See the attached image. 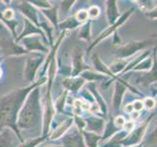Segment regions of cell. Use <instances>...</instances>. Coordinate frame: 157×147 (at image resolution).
<instances>
[{
  "instance_id": "9a60e30c",
  "label": "cell",
  "mask_w": 157,
  "mask_h": 147,
  "mask_svg": "<svg viewBox=\"0 0 157 147\" xmlns=\"http://www.w3.org/2000/svg\"><path fill=\"white\" fill-rule=\"evenodd\" d=\"M13 17V12H12V11H7V12L6 13H5V18H6V19H11V18H12Z\"/></svg>"
},
{
  "instance_id": "ba28073f",
  "label": "cell",
  "mask_w": 157,
  "mask_h": 147,
  "mask_svg": "<svg viewBox=\"0 0 157 147\" xmlns=\"http://www.w3.org/2000/svg\"><path fill=\"white\" fill-rule=\"evenodd\" d=\"M144 106L147 109H152L155 106V101L152 99V98H147L144 101Z\"/></svg>"
},
{
  "instance_id": "7c38bea8",
  "label": "cell",
  "mask_w": 157,
  "mask_h": 147,
  "mask_svg": "<svg viewBox=\"0 0 157 147\" xmlns=\"http://www.w3.org/2000/svg\"><path fill=\"white\" fill-rule=\"evenodd\" d=\"M115 124L117 127L124 126V125H125V120H124V118H122V117H117L115 120Z\"/></svg>"
},
{
  "instance_id": "e0dca14e",
  "label": "cell",
  "mask_w": 157,
  "mask_h": 147,
  "mask_svg": "<svg viewBox=\"0 0 157 147\" xmlns=\"http://www.w3.org/2000/svg\"><path fill=\"white\" fill-rule=\"evenodd\" d=\"M133 110H134V109H133V105H128V106L125 108V111L128 112V113H132Z\"/></svg>"
},
{
  "instance_id": "6da1fadb",
  "label": "cell",
  "mask_w": 157,
  "mask_h": 147,
  "mask_svg": "<svg viewBox=\"0 0 157 147\" xmlns=\"http://www.w3.org/2000/svg\"><path fill=\"white\" fill-rule=\"evenodd\" d=\"M26 91H18L0 99V124L10 123L14 119L18 105L24 98Z\"/></svg>"
},
{
  "instance_id": "9c48e42d",
  "label": "cell",
  "mask_w": 157,
  "mask_h": 147,
  "mask_svg": "<svg viewBox=\"0 0 157 147\" xmlns=\"http://www.w3.org/2000/svg\"><path fill=\"white\" fill-rule=\"evenodd\" d=\"M150 63H151V60H145V61L143 63V64H140V65H139L138 66V68H136V70H143V69H147V68H149V66H150Z\"/></svg>"
},
{
  "instance_id": "5bb4252c",
  "label": "cell",
  "mask_w": 157,
  "mask_h": 147,
  "mask_svg": "<svg viewBox=\"0 0 157 147\" xmlns=\"http://www.w3.org/2000/svg\"><path fill=\"white\" fill-rule=\"evenodd\" d=\"M151 140H152V141H157V126L155 128L154 133H152V135H151Z\"/></svg>"
},
{
  "instance_id": "30bf717a",
  "label": "cell",
  "mask_w": 157,
  "mask_h": 147,
  "mask_svg": "<svg viewBox=\"0 0 157 147\" xmlns=\"http://www.w3.org/2000/svg\"><path fill=\"white\" fill-rule=\"evenodd\" d=\"M144 107V103L142 101H135L134 104H133V109L136 111H140L142 110Z\"/></svg>"
},
{
  "instance_id": "5b68a950",
  "label": "cell",
  "mask_w": 157,
  "mask_h": 147,
  "mask_svg": "<svg viewBox=\"0 0 157 147\" xmlns=\"http://www.w3.org/2000/svg\"><path fill=\"white\" fill-rule=\"evenodd\" d=\"M111 11L109 13V17H110V20L113 22L114 19L116 18V15H117V10L115 8V5H114V2H109V5H108V11Z\"/></svg>"
},
{
  "instance_id": "52a82bcc",
  "label": "cell",
  "mask_w": 157,
  "mask_h": 147,
  "mask_svg": "<svg viewBox=\"0 0 157 147\" xmlns=\"http://www.w3.org/2000/svg\"><path fill=\"white\" fill-rule=\"evenodd\" d=\"M0 147H9L8 134L4 133L2 135H0Z\"/></svg>"
},
{
  "instance_id": "2e32d148",
  "label": "cell",
  "mask_w": 157,
  "mask_h": 147,
  "mask_svg": "<svg viewBox=\"0 0 157 147\" xmlns=\"http://www.w3.org/2000/svg\"><path fill=\"white\" fill-rule=\"evenodd\" d=\"M124 126H125V128H126V129H133V123H125V125H124Z\"/></svg>"
},
{
  "instance_id": "8992f818",
  "label": "cell",
  "mask_w": 157,
  "mask_h": 147,
  "mask_svg": "<svg viewBox=\"0 0 157 147\" xmlns=\"http://www.w3.org/2000/svg\"><path fill=\"white\" fill-rule=\"evenodd\" d=\"M125 65H126V63H125V62H123V61H118V62H116L115 64H113L112 66H111L112 72H113V73H117V72H119V71H121L124 67H125Z\"/></svg>"
},
{
  "instance_id": "277c9868",
  "label": "cell",
  "mask_w": 157,
  "mask_h": 147,
  "mask_svg": "<svg viewBox=\"0 0 157 147\" xmlns=\"http://www.w3.org/2000/svg\"><path fill=\"white\" fill-rule=\"evenodd\" d=\"M147 75L148 76H144V77L142 78V80H144V83L149 84L150 81H154L157 80V60H155V65H154L153 70Z\"/></svg>"
},
{
  "instance_id": "ac0fdd59",
  "label": "cell",
  "mask_w": 157,
  "mask_h": 147,
  "mask_svg": "<svg viewBox=\"0 0 157 147\" xmlns=\"http://www.w3.org/2000/svg\"><path fill=\"white\" fill-rule=\"evenodd\" d=\"M0 75H1V70H0Z\"/></svg>"
},
{
  "instance_id": "3957f363",
  "label": "cell",
  "mask_w": 157,
  "mask_h": 147,
  "mask_svg": "<svg viewBox=\"0 0 157 147\" xmlns=\"http://www.w3.org/2000/svg\"><path fill=\"white\" fill-rule=\"evenodd\" d=\"M125 90L126 88L123 84H118L116 85V92H115V97H114V108L119 107V104H120V102H121V97Z\"/></svg>"
},
{
  "instance_id": "4fadbf2b",
  "label": "cell",
  "mask_w": 157,
  "mask_h": 147,
  "mask_svg": "<svg viewBox=\"0 0 157 147\" xmlns=\"http://www.w3.org/2000/svg\"><path fill=\"white\" fill-rule=\"evenodd\" d=\"M99 12H100V10L97 7H93V8H91V10H90V14H91L92 17H96V16H98Z\"/></svg>"
},
{
  "instance_id": "8fae6325",
  "label": "cell",
  "mask_w": 157,
  "mask_h": 147,
  "mask_svg": "<svg viewBox=\"0 0 157 147\" xmlns=\"http://www.w3.org/2000/svg\"><path fill=\"white\" fill-rule=\"evenodd\" d=\"M77 19L79 21H84L87 19V12L86 11H81V12H79L77 14Z\"/></svg>"
},
{
  "instance_id": "7a4b0ae2",
  "label": "cell",
  "mask_w": 157,
  "mask_h": 147,
  "mask_svg": "<svg viewBox=\"0 0 157 147\" xmlns=\"http://www.w3.org/2000/svg\"><path fill=\"white\" fill-rule=\"evenodd\" d=\"M150 41H140V42H131L129 43L128 45L124 46L123 48H121L120 50L118 51L119 55L121 57H125V56H129L133 54L134 52H136L139 49L144 48L145 46H147L149 44Z\"/></svg>"
}]
</instances>
